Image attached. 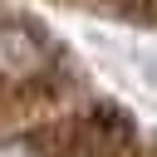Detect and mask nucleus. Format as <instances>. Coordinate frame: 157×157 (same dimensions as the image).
<instances>
[{
  "mask_svg": "<svg viewBox=\"0 0 157 157\" xmlns=\"http://www.w3.org/2000/svg\"><path fill=\"white\" fill-rule=\"evenodd\" d=\"M0 157H44L34 142H25V137H10V142H0Z\"/></svg>",
  "mask_w": 157,
  "mask_h": 157,
  "instance_id": "f257e3e1",
  "label": "nucleus"
}]
</instances>
